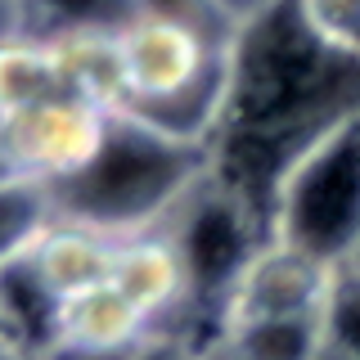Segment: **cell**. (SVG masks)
Returning a JSON list of instances; mask_svg holds the SVG:
<instances>
[{
  "label": "cell",
  "mask_w": 360,
  "mask_h": 360,
  "mask_svg": "<svg viewBox=\"0 0 360 360\" xmlns=\"http://www.w3.org/2000/svg\"><path fill=\"white\" fill-rule=\"evenodd\" d=\"M333 270L311 262V257L292 252V248L266 243L252 257V266L243 270L239 288L230 292V307H225V324L239 320H284V315H320L324 292H329Z\"/></svg>",
  "instance_id": "cell-7"
},
{
  "label": "cell",
  "mask_w": 360,
  "mask_h": 360,
  "mask_svg": "<svg viewBox=\"0 0 360 360\" xmlns=\"http://www.w3.org/2000/svg\"><path fill=\"white\" fill-rule=\"evenodd\" d=\"M230 360H324L320 315H284V320H239L225 329Z\"/></svg>",
  "instance_id": "cell-13"
},
{
  "label": "cell",
  "mask_w": 360,
  "mask_h": 360,
  "mask_svg": "<svg viewBox=\"0 0 360 360\" xmlns=\"http://www.w3.org/2000/svg\"><path fill=\"white\" fill-rule=\"evenodd\" d=\"M297 9L329 50L360 59V0H297Z\"/></svg>",
  "instance_id": "cell-18"
},
{
  "label": "cell",
  "mask_w": 360,
  "mask_h": 360,
  "mask_svg": "<svg viewBox=\"0 0 360 360\" xmlns=\"http://www.w3.org/2000/svg\"><path fill=\"white\" fill-rule=\"evenodd\" d=\"M135 14L140 18H158V22H176V27L194 32L217 50H230L239 22L225 14L221 0H135Z\"/></svg>",
  "instance_id": "cell-17"
},
{
  "label": "cell",
  "mask_w": 360,
  "mask_h": 360,
  "mask_svg": "<svg viewBox=\"0 0 360 360\" xmlns=\"http://www.w3.org/2000/svg\"><path fill=\"white\" fill-rule=\"evenodd\" d=\"M63 95L59 63L41 37H9L0 41V117H14Z\"/></svg>",
  "instance_id": "cell-14"
},
{
  "label": "cell",
  "mask_w": 360,
  "mask_h": 360,
  "mask_svg": "<svg viewBox=\"0 0 360 360\" xmlns=\"http://www.w3.org/2000/svg\"><path fill=\"white\" fill-rule=\"evenodd\" d=\"M117 45H122V68H127V104L122 108H144L185 95V90L207 82L230 54L207 45L194 32L176 27V22H158L140 14L117 32Z\"/></svg>",
  "instance_id": "cell-6"
},
{
  "label": "cell",
  "mask_w": 360,
  "mask_h": 360,
  "mask_svg": "<svg viewBox=\"0 0 360 360\" xmlns=\"http://www.w3.org/2000/svg\"><path fill=\"white\" fill-rule=\"evenodd\" d=\"M270 243L342 270L360 252V108L307 140L266 202Z\"/></svg>",
  "instance_id": "cell-3"
},
{
  "label": "cell",
  "mask_w": 360,
  "mask_h": 360,
  "mask_svg": "<svg viewBox=\"0 0 360 360\" xmlns=\"http://www.w3.org/2000/svg\"><path fill=\"white\" fill-rule=\"evenodd\" d=\"M112 239L95 230H82L72 221H54L50 234L37 243L32 262L41 266V275L50 279V288L59 297H72V292H86L95 284H104L112 270Z\"/></svg>",
  "instance_id": "cell-11"
},
{
  "label": "cell",
  "mask_w": 360,
  "mask_h": 360,
  "mask_svg": "<svg viewBox=\"0 0 360 360\" xmlns=\"http://www.w3.org/2000/svg\"><path fill=\"white\" fill-rule=\"evenodd\" d=\"M108 112L77 95H54L45 104L0 117V176H27L59 185L95 158Z\"/></svg>",
  "instance_id": "cell-5"
},
{
  "label": "cell",
  "mask_w": 360,
  "mask_h": 360,
  "mask_svg": "<svg viewBox=\"0 0 360 360\" xmlns=\"http://www.w3.org/2000/svg\"><path fill=\"white\" fill-rule=\"evenodd\" d=\"M59 221L50 185L27 176H0V266L37 252V243Z\"/></svg>",
  "instance_id": "cell-15"
},
{
  "label": "cell",
  "mask_w": 360,
  "mask_h": 360,
  "mask_svg": "<svg viewBox=\"0 0 360 360\" xmlns=\"http://www.w3.org/2000/svg\"><path fill=\"white\" fill-rule=\"evenodd\" d=\"M135 347H95V342H77V338H59V342H50L37 360H131Z\"/></svg>",
  "instance_id": "cell-19"
},
{
  "label": "cell",
  "mask_w": 360,
  "mask_h": 360,
  "mask_svg": "<svg viewBox=\"0 0 360 360\" xmlns=\"http://www.w3.org/2000/svg\"><path fill=\"white\" fill-rule=\"evenodd\" d=\"M202 176H212V153L202 144L172 140L131 112H108L95 158L50 185V194L59 221L127 243L162 230Z\"/></svg>",
  "instance_id": "cell-2"
},
{
  "label": "cell",
  "mask_w": 360,
  "mask_h": 360,
  "mask_svg": "<svg viewBox=\"0 0 360 360\" xmlns=\"http://www.w3.org/2000/svg\"><path fill=\"white\" fill-rule=\"evenodd\" d=\"M360 108V59L329 50L307 27L297 0H275L252 22H239L225 54L221 135L279 144L292 158L324 127Z\"/></svg>",
  "instance_id": "cell-1"
},
{
  "label": "cell",
  "mask_w": 360,
  "mask_h": 360,
  "mask_svg": "<svg viewBox=\"0 0 360 360\" xmlns=\"http://www.w3.org/2000/svg\"><path fill=\"white\" fill-rule=\"evenodd\" d=\"M0 360H37V356H27V352H14V347H0Z\"/></svg>",
  "instance_id": "cell-21"
},
{
  "label": "cell",
  "mask_w": 360,
  "mask_h": 360,
  "mask_svg": "<svg viewBox=\"0 0 360 360\" xmlns=\"http://www.w3.org/2000/svg\"><path fill=\"white\" fill-rule=\"evenodd\" d=\"M0 347H5V329H0Z\"/></svg>",
  "instance_id": "cell-23"
},
{
  "label": "cell",
  "mask_w": 360,
  "mask_h": 360,
  "mask_svg": "<svg viewBox=\"0 0 360 360\" xmlns=\"http://www.w3.org/2000/svg\"><path fill=\"white\" fill-rule=\"evenodd\" d=\"M162 234L176 248V262L185 270V307L198 311L212 307L225 324L230 292L239 288L252 257L270 243V230L257 221L252 202L212 172L167 217Z\"/></svg>",
  "instance_id": "cell-4"
},
{
  "label": "cell",
  "mask_w": 360,
  "mask_h": 360,
  "mask_svg": "<svg viewBox=\"0 0 360 360\" xmlns=\"http://www.w3.org/2000/svg\"><path fill=\"white\" fill-rule=\"evenodd\" d=\"M320 338L324 360H360V270H333L329 292L320 307Z\"/></svg>",
  "instance_id": "cell-16"
},
{
  "label": "cell",
  "mask_w": 360,
  "mask_h": 360,
  "mask_svg": "<svg viewBox=\"0 0 360 360\" xmlns=\"http://www.w3.org/2000/svg\"><path fill=\"white\" fill-rule=\"evenodd\" d=\"M149 333H153V324L144 320L108 279L95 284V288H86V292L63 297V338L95 342V347H135Z\"/></svg>",
  "instance_id": "cell-12"
},
{
  "label": "cell",
  "mask_w": 360,
  "mask_h": 360,
  "mask_svg": "<svg viewBox=\"0 0 360 360\" xmlns=\"http://www.w3.org/2000/svg\"><path fill=\"white\" fill-rule=\"evenodd\" d=\"M352 266H356V270H360V252H356V262H352Z\"/></svg>",
  "instance_id": "cell-22"
},
{
  "label": "cell",
  "mask_w": 360,
  "mask_h": 360,
  "mask_svg": "<svg viewBox=\"0 0 360 360\" xmlns=\"http://www.w3.org/2000/svg\"><path fill=\"white\" fill-rule=\"evenodd\" d=\"M131 360H194V347L176 333H149L140 347H135Z\"/></svg>",
  "instance_id": "cell-20"
},
{
  "label": "cell",
  "mask_w": 360,
  "mask_h": 360,
  "mask_svg": "<svg viewBox=\"0 0 360 360\" xmlns=\"http://www.w3.org/2000/svg\"><path fill=\"white\" fill-rule=\"evenodd\" d=\"M0 329H5V347L27 356H41L63 338V297L50 288L32 252L0 266Z\"/></svg>",
  "instance_id": "cell-10"
},
{
  "label": "cell",
  "mask_w": 360,
  "mask_h": 360,
  "mask_svg": "<svg viewBox=\"0 0 360 360\" xmlns=\"http://www.w3.org/2000/svg\"><path fill=\"white\" fill-rule=\"evenodd\" d=\"M41 41L50 45L54 63H59L63 95H77L104 112H117L127 104V68H122L117 32L82 27V32H59V37H41Z\"/></svg>",
  "instance_id": "cell-9"
},
{
  "label": "cell",
  "mask_w": 360,
  "mask_h": 360,
  "mask_svg": "<svg viewBox=\"0 0 360 360\" xmlns=\"http://www.w3.org/2000/svg\"><path fill=\"white\" fill-rule=\"evenodd\" d=\"M108 284L131 302L149 324H158L167 311L185 307V270L176 262V248L167 234H140L112 248V270Z\"/></svg>",
  "instance_id": "cell-8"
}]
</instances>
